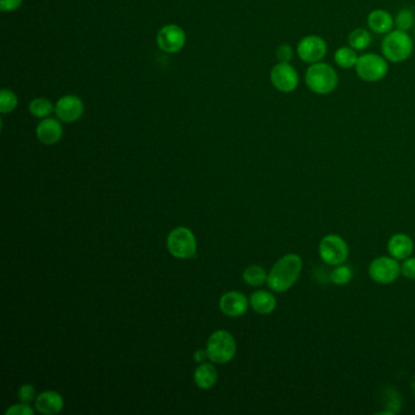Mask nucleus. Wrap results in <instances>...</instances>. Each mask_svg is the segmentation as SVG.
<instances>
[{
    "instance_id": "obj_1",
    "label": "nucleus",
    "mask_w": 415,
    "mask_h": 415,
    "mask_svg": "<svg viewBox=\"0 0 415 415\" xmlns=\"http://www.w3.org/2000/svg\"><path fill=\"white\" fill-rule=\"evenodd\" d=\"M302 259L296 254H288L279 259L269 270L267 285L274 293H286L298 283L302 273Z\"/></svg>"
},
{
    "instance_id": "obj_2",
    "label": "nucleus",
    "mask_w": 415,
    "mask_h": 415,
    "mask_svg": "<svg viewBox=\"0 0 415 415\" xmlns=\"http://www.w3.org/2000/svg\"><path fill=\"white\" fill-rule=\"evenodd\" d=\"M304 82L312 93L327 95L336 89L339 76L334 67L320 61L308 67L304 74Z\"/></svg>"
},
{
    "instance_id": "obj_3",
    "label": "nucleus",
    "mask_w": 415,
    "mask_h": 415,
    "mask_svg": "<svg viewBox=\"0 0 415 415\" xmlns=\"http://www.w3.org/2000/svg\"><path fill=\"white\" fill-rule=\"evenodd\" d=\"M413 47V40L410 38L408 32L392 30L382 40L381 53L387 61L400 64L412 55Z\"/></svg>"
},
{
    "instance_id": "obj_4",
    "label": "nucleus",
    "mask_w": 415,
    "mask_h": 415,
    "mask_svg": "<svg viewBox=\"0 0 415 415\" xmlns=\"http://www.w3.org/2000/svg\"><path fill=\"white\" fill-rule=\"evenodd\" d=\"M209 359L217 364H225L231 361L236 353V342L229 332L218 330L211 335L207 341Z\"/></svg>"
},
{
    "instance_id": "obj_5",
    "label": "nucleus",
    "mask_w": 415,
    "mask_h": 415,
    "mask_svg": "<svg viewBox=\"0 0 415 415\" xmlns=\"http://www.w3.org/2000/svg\"><path fill=\"white\" fill-rule=\"evenodd\" d=\"M318 254L324 263L335 267L346 263L350 256V247L346 240L340 235L327 234L318 245Z\"/></svg>"
},
{
    "instance_id": "obj_6",
    "label": "nucleus",
    "mask_w": 415,
    "mask_h": 415,
    "mask_svg": "<svg viewBox=\"0 0 415 415\" xmlns=\"http://www.w3.org/2000/svg\"><path fill=\"white\" fill-rule=\"evenodd\" d=\"M356 72L361 81L368 83H375V82H380L387 76L389 64L384 56L368 53L358 58Z\"/></svg>"
},
{
    "instance_id": "obj_7",
    "label": "nucleus",
    "mask_w": 415,
    "mask_h": 415,
    "mask_svg": "<svg viewBox=\"0 0 415 415\" xmlns=\"http://www.w3.org/2000/svg\"><path fill=\"white\" fill-rule=\"evenodd\" d=\"M167 247L170 254L176 259H191L196 254L195 236L189 228L178 227L168 235Z\"/></svg>"
},
{
    "instance_id": "obj_8",
    "label": "nucleus",
    "mask_w": 415,
    "mask_h": 415,
    "mask_svg": "<svg viewBox=\"0 0 415 415\" xmlns=\"http://www.w3.org/2000/svg\"><path fill=\"white\" fill-rule=\"evenodd\" d=\"M368 273L373 282L380 285L395 283L400 275V261L391 256H380L371 261Z\"/></svg>"
},
{
    "instance_id": "obj_9",
    "label": "nucleus",
    "mask_w": 415,
    "mask_h": 415,
    "mask_svg": "<svg viewBox=\"0 0 415 415\" xmlns=\"http://www.w3.org/2000/svg\"><path fill=\"white\" fill-rule=\"evenodd\" d=\"M270 82L282 93H293L298 89L300 79L298 71L290 63H278L270 70Z\"/></svg>"
},
{
    "instance_id": "obj_10",
    "label": "nucleus",
    "mask_w": 415,
    "mask_h": 415,
    "mask_svg": "<svg viewBox=\"0 0 415 415\" xmlns=\"http://www.w3.org/2000/svg\"><path fill=\"white\" fill-rule=\"evenodd\" d=\"M327 53V44L320 35H306L298 42V55L306 64L320 63Z\"/></svg>"
},
{
    "instance_id": "obj_11",
    "label": "nucleus",
    "mask_w": 415,
    "mask_h": 415,
    "mask_svg": "<svg viewBox=\"0 0 415 415\" xmlns=\"http://www.w3.org/2000/svg\"><path fill=\"white\" fill-rule=\"evenodd\" d=\"M157 45L167 54H176L181 51L186 42L184 30L177 25H166L157 33Z\"/></svg>"
},
{
    "instance_id": "obj_12",
    "label": "nucleus",
    "mask_w": 415,
    "mask_h": 415,
    "mask_svg": "<svg viewBox=\"0 0 415 415\" xmlns=\"http://www.w3.org/2000/svg\"><path fill=\"white\" fill-rule=\"evenodd\" d=\"M55 113L61 122H76L84 113V103L76 95H65L55 105Z\"/></svg>"
},
{
    "instance_id": "obj_13",
    "label": "nucleus",
    "mask_w": 415,
    "mask_h": 415,
    "mask_svg": "<svg viewBox=\"0 0 415 415\" xmlns=\"http://www.w3.org/2000/svg\"><path fill=\"white\" fill-rule=\"evenodd\" d=\"M250 301L244 293L229 291L225 293L220 301V308L225 316L231 318L241 317L249 308Z\"/></svg>"
},
{
    "instance_id": "obj_14",
    "label": "nucleus",
    "mask_w": 415,
    "mask_h": 415,
    "mask_svg": "<svg viewBox=\"0 0 415 415\" xmlns=\"http://www.w3.org/2000/svg\"><path fill=\"white\" fill-rule=\"evenodd\" d=\"M37 138L44 145H55L60 142L64 134V128L60 120L55 118H43L35 129Z\"/></svg>"
},
{
    "instance_id": "obj_15",
    "label": "nucleus",
    "mask_w": 415,
    "mask_h": 415,
    "mask_svg": "<svg viewBox=\"0 0 415 415\" xmlns=\"http://www.w3.org/2000/svg\"><path fill=\"white\" fill-rule=\"evenodd\" d=\"M387 251L391 257L402 262L403 259L413 256L414 252V241L409 235L405 233H397L392 235L387 243Z\"/></svg>"
},
{
    "instance_id": "obj_16",
    "label": "nucleus",
    "mask_w": 415,
    "mask_h": 415,
    "mask_svg": "<svg viewBox=\"0 0 415 415\" xmlns=\"http://www.w3.org/2000/svg\"><path fill=\"white\" fill-rule=\"evenodd\" d=\"M63 408H64V398L55 391H44L35 398V409L38 410L40 414H58Z\"/></svg>"
},
{
    "instance_id": "obj_17",
    "label": "nucleus",
    "mask_w": 415,
    "mask_h": 415,
    "mask_svg": "<svg viewBox=\"0 0 415 415\" xmlns=\"http://www.w3.org/2000/svg\"><path fill=\"white\" fill-rule=\"evenodd\" d=\"M368 26L374 33L387 35L393 30L395 19L389 11L384 9H375L368 15Z\"/></svg>"
},
{
    "instance_id": "obj_18",
    "label": "nucleus",
    "mask_w": 415,
    "mask_h": 415,
    "mask_svg": "<svg viewBox=\"0 0 415 415\" xmlns=\"http://www.w3.org/2000/svg\"><path fill=\"white\" fill-rule=\"evenodd\" d=\"M250 304L259 314H270L277 307V298L267 290H257L250 298Z\"/></svg>"
},
{
    "instance_id": "obj_19",
    "label": "nucleus",
    "mask_w": 415,
    "mask_h": 415,
    "mask_svg": "<svg viewBox=\"0 0 415 415\" xmlns=\"http://www.w3.org/2000/svg\"><path fill=\"white\" fill-rule=\"evenodd\" d=\"M217 379H218L217 369L210 363H201L194 373V381L202 390H209L211 387H213L217 382Z\"/></svg>"
},
{
    "instance_id": "obj_20",
    "label": "nucleus",
    "mask_w": 415,
    "mask_h": 415,
    "mask_svg": "<svg viewBox=\"0 0 415 415\" xmlns=\"http://www.w3.org/2000/svg\"><path fill=\"white\" fill-rule=\"evenodd\" d=\"M358 55L356 50L351 47H341L335 51L334 60L339 67L341 69H352L356 67L357 61H358Z\"/></svg>"
},
{
    "instance_id": "obj_21",
    "label": "nucleus",
    "mask_w": 415,
    "mask_h": 415,
    "mask_svg": "<svg viewBox=\"0 0 415 415\" xmlns=\"http://www.w3.org/2000/svg\"><path fill=\"white\" fill-rule=\"evenodd\" d=\"M348 44L356 51L368 49L371 44V35L366 29H356L348 35Z\"/></svg>"
},
{
    "instance_id": "obj_22",
    "label": "nucleus",
    "mask_w": 415,
    "mask_h": 415,
    "mask_svg": "<svg viewBox=\"0 0 415 415\" xmlns=\"http://www.w3.org/2000/svg\"><path fill=\"white\" fill-rule=\"evenodd\" d=\"M267 278H268V274L264 270L263 267L256 264L247 267L243 273L245 283L250 286H261L264 283H267Z\"/></svg>"
},
{
    "instance_id": "obj_23",
    "label": "nucleus",
    "mask_w": 415,
    "mask_h": 415,
    "mask_svg": "<svg viewBox=\"0 0 415 415\" xmlns=\"http://www.w3.org/2000/svg\"><path fill=\"white\" fill-rule=\"evenodd\" d=\"M353 278V269L346 263L339 264L332 268L330 280L337 286H342L351 282Z\"/></svg>"
},
{
    "instance_id": "obj_24",
    "label": "nucleus",
    "mask_w": 415,
    "mask_h": 415,
    "mask_svg": "<svg viewBox=\"0 0 415 415\" xmlns=\"http://www.w3.org/2000/svg\"><path fill=\"white\" fill-rule=\"evenodd\" d=\"M29 110L35 117L43 120L49 117L50 113L55 111V106H53V104L50 103L48 99L35 98L31 101Z\"/></svg>"
},
{
    "instance_id": "obj_25",
    "label": "nucleus",
    "mask_w": 415,
    "mask_h": 415,
    "mask_svg": "<svg viewBox=\"0 0 415 415\" xmlns=\"http://www.w3.org/2000/svg\"><path fill=\"white\" fill-rule=\"evenodd\" d=\"M19 105V99L16 94L9 89H3L0 93V113H11L15 111Z\"/></svg>"
},
{
    "instance_id": "obj_26",
    "label": "nucleus",
    "mask_w": 415,
    "mask_h": 415,
    "mask_svg": "<svg viewBox=\"0 0 415 415\" xmlns=\"http://www.w3.org/2000/svg\"><path fill=\"white\" fill-rule=\"evenodd\" d=\"M415 15L413 14V11L408 10V9H403L400 10L395 19V25L397 27V30L408 31L412 30L414 27Z\"/></svg>"
},
{
    "instance_id": "obj_27",
    "label": "nucleus",
    "mask_w": 415,
    "mask_h": 415,
    "mask_svg": "<svg viewBox=\"0 0 415 415\" xmlns=\"http://www.w3.org/2000/svg\"><path fill=\"white\" fill-rule=\"evenodd\" d=\"M400 275L409 280H415V257L410 256L400 263Z\"/></svg>"
},
{
    "instance_id": "obj_28",
    "label": "nucleus",
    "mask_w": 415,
    "mask_h": 415,
    "mask_svg": "<svg viewBox=\"0 0 415 415\" xmlns=\"http://www.w3.org/2000/svg\"><path fill=\"white\" fill-rule=\"evenodd\" d=\"M17 395H19V400H20L21 402L29 403V405H30L31 402H33V400L37 398L35 389L33 386L31 385V384H25V385L21 386Z\"/></svg>"
},
{
    "instance_id": "obj_29",
    "label": "nucleus",
    "mask_w": 415,
    "mask_h": 415,
    "mask_svg": "<svg viewBox=\"0 0 415 415\" xmlns=\"http://www.w3.org/2000/svg\"><path fill=\"white\" fill-rule=\"evenodd\" d=\"M275 55L279 63H290L293 58V50L288 44L279 45Z\"/></svg>"
},
{
    "instance_id": "obj_30",
    "label": "nucleus",
    "mask_w": 415,
    "mask_h": 415,
    "mask_svg": "<svg viewBox=\"0 0 415 415\" xmlns=\"http://www.w3.org/2000/svg\"><path fill=\"white\" fill-rule=\"evenodd\" d=\"M6 415H33L35 410L31 408L29 403H20V405H14L6 412Z\"/></svg>"
},
{
    "instance_id": "obj_31",
    "label": "nucleus",
    "mask_w": 415,
    "mask_h": 415,
    "mask_svg": "<svg viewBox=\"0 0 415 415\" xmlns=\"http://www.w3.org/2000/svg\"><path fill=\"white\" fill-rule=\"evenodd\" d=\"M24 0H0V10L3 13L15 11L22 6Z\"/></svg>"
},
{
    "instance_id": "obj_32",
    "label": "nucleus",
    "mask_w": 415,
    "mask_h": 415,
    "mask_svg": "<svg viewBox=\"0 0 415 415\" xmlns=\"http://www.w3.org/2000/svg\"><path fill=\"white\" fill-rule=\"evenodd\" d=\"M206 358H209V356H207V351L199 350V351H196L195 355H194V359H195L196 361H199V363H204Z\"/></svg>"
},
{
    "instance_id": "obj_33",
    "label": "nucleus",
    "mask_w": 415,
    "mask_h": 415,
    "mask_svg": "<svg viewBox=\"0 0 415 415\" xmlns=\"http://www.w3.org/2000/svg\"><path fill=\"white\" fill-rule=\"evenodd\" d=\"M414 37H415V31H414Z\"/></svg>"
}]
</instances>
